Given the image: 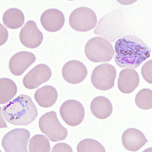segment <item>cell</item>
I'll use <instances>...</instances> for the list:
<instances>
[{"label":"cell","instance_id":"6da1fadb","mask_svg":"<svg viewBox=\"0 0 152 152\" xmlns=\"http://www.w3.org/2000/svg\"><path fill=\"white\" fill-rule=\"evenodd\" d=\"M151 50L140 39L133 35L120 38L115 44L114 59L121 68L137 69L150 57Z\"/></svg>","mask_w":152,"mask_h":152},{"label":"cell","instance_id":"9c48e42d","mask_svg":"<svg viewBox=\"0 0 152 152\" xmlns=\"http://www.w3.org/2000/svg\"><path fill=\"white\" fill-rule=\"evenodd\" d=\"M61 117L66 124L78 126L82 122L85 117V110L81 102L76 100H66L59 109Z\"/></svg>","mask_w":152,"mask_h":152},{"label":"cell","instance_id":"7c38bea8","mask_svg":"<svg viewBox=\"0 0 152 152\" xmlns=\"http://www.w3.org/2000/svg\"><path fill=\"white\" fill-rule=\"evenodd\" d=\"M87 74L86 66L82 62L76 60L67 61L62 67V77L71 84L81 83L85 80Z\"/></svg>","mask_w":152,"mask_h":152},{"label":"cell","instance_id":"9a60e30c","mask_svg":"<svg viewBox=\"0 0 152 152\" xmlns=\"http://www.w3.org/2000/svg\"><path fill=\"white\" fill-rule=\"evenodd\" d=\"M148 142L143 133L135 128L127 129L122 136V145L125 149L130 152H137Z\"/></svg>","mask_w":152,"mask_h":152},{"label":"cell","instance_id":"3957f363","mask_svg":"<svg viewBox=\"0 0 152 152\" xmlns=\"http://www.w3.org/2000/svg\"><path fill=\"white\" fill-rule=\"evenodd\" d=\"M127 29L126 17L123 12L117 9L106 14L99 20L94 33L114 43L123 36Z\"/></svg>","mask_w":152,"mask_h":152},{"label":"cell","instance_id":"7402d4cb","mask_svg":"<svg viewBox=\"0 0 152 152\" xmlns=\"http://www.w3.org/2000/svg\"><path fill=\"white\" fill-rule=\"evenodd\" d=\"M135 102L137 107L143 110L152 109V90L147 88L140 90L135 96Z\"/></svg>","mask_w":152,"mask_h":152},{"label":"cell","instance_id":"8992f818","mask_svg":"<svg viewBox=\"0 0 152 152\" xmlns=\"http://www.w3.org/2000/svg\"><path fill=\"white\" fill-rule=\"evenodd\" d=\"M97 23L96 15L93 10L88 7L78 8L72 11L69 15V26L76 31H89L95 28Z\"/></svg>","mask_w":152,"mask_h":152},{"label":"cell","instance_id":"30bf717a","mask_svg":"<svg viewBox=\"0 0 152 152\" xmlns=\"http://www.w3.org/2000/svg\"><path fill=\"white\" fill-rule=\"evenodd\" d=\"M52 76V71L48 66L39 64L26 74L23 79V84L29 90L37 88L48 81Z\"/></svg>","mask_w":152,"mask_h":152},{"label":"cell","instance_id":"4fadbf2b","mask_svg":"<svg viewBox=\"0 0 152 152\" xmlns=\"http://www.w3.org/2000/svg\"><path fill=\"white\" fill-rule=\"evenodd\" d=\"M36 56L31 52L21 51L14 54L9 62L11 73L16 76H21L36 61Z\"/></svg>","mask_w":152,"mask_h":152},{"label":"cell","instance_id":"5b68a950","mask_svg":"<svg viewBox=\"0 0 152 152\" xmlns=\"http://www.w3.org/2000/svg\"><path fill=\"white\" fill-rule=\"evenodd\" d=\"M40 130L51 142L64 140L67 137L68 132L61 124L54 111L46 113L41 117L39 121Z\"/></svg>","mask_w":152,"mask_h":152},{"label":"cell","instance_id":"cb8c5ba5","mask_svg":"<svg viewBox=\"0 0 152 152\" xmlns=\"http://www.w3.org/2000/svg\"><path fill=\"white\" fill-rule=\"evenodd\" d=\"M152 61H150L145 62L142 68V75L143 79L148 83L152 84Z\"/></svg>","mask_w":152,"mask_h":152},{"label":"cell","instance_id":"ffe728a7","mask_svg":"<svg viewBox=\"0 0 152 152\" xmlns=\"http://www.w3.org/2000/svg\"><path fill=\"white\" fill-rule=\"evenodd\" d=\"M18 92V87L12 80L8 78L0 79V104H4L9 102Z\"/></svg>","mask_w":152,"mask_h":152},{"label":"cell","instance_id":"d6986e66","mask_svg":"<svg viewBox=\"0 0 152 152\" xmlns=\"http://www.w3.org/2000/svg\"><path fill=\"white\" fill-rule=\"evenodd\" d=\"M3 21L7 28L10 29H18L22 27L24 24V14L19 9L11 8L4 12Z\"/></svg>","mask_w":152,"mask_h":152},{"label":"cell","instance_id":"7a4b0ae2","mask_svg":"<svg viewBox=\"0 0 152 152\" xmlns=\"http://www.w3.org/2000/svg\"><path fill=\"white\" fill-rule=\"evenodd\" d=\"M1 113L7 122L21 126L30 124L38 115V110L31 98L24 94L19 95L4 105Z\"/></svg>","mask_w":152,"mask_h":152},{"label":"cell","instance_id":"ac0fdd59","mask_svg":"<svg viewBox=\"0 0 152 152\" xmlns=\"http://www.w3.org/2000/svg\"><path fill=\"white\" fill-rule=\"evenodd\" d=\"M90 110L94 116L99 119H105L113 113V105L107 97L99 96L92 100Z\"/></svg>","mask_w":152,"mask_h":152},{"label":"cell","instance_id":"277c9868","mask_svg":"<svg viewBox=\"0 0 152 152\" xmlns=\"http://www.w3.org/2000/svg\"><path fill=\"white\" fill-rule=\"evenodd\" d=\"M84 51L87 58L94 62H109L115 53L112 44L100 37L89 40L85 45Z\"/></svg>","mask_w":152,"mask_h":152},{"label":"cell","instance_id":"44dd1931","mask_svg":"<svg viewBox=\"0 0 152 152\" xmlns=\"http://www.w3.org/2000/svg\"><path fill=\"white\" fill-rule=\"evenodd\" d=\"M30 152H50V142L47 137L44 135L37 134L29 140L28 145Z\"/></svg>","mask_w":152,"mask_h":152},{"label":"cell","instance_id":"e0dca14e","mask_svg":"<svg viewBox=\"0 0 152 152\" xmlns=\"http://www.w3.org/2000/svg\"><path fill=\"white\" fill-rule=\"evenodd\" d=\"M58 98L57 90L54 87L46 85L38 88L34 94V99L40 107L47 108L56 104Z\"/></svg>","mask_w":152,"mask_h":152},{"label":"cell","instance_id":"2e32d148","mask_svg":"<svg viewBox=\"0 0 152 152\" xmlns=\"http://www.w3.org/2000/svg\"><path fill=\"white\" fill-rule=\"evenodd\" d=\"M140 84V77L133 69H124L120 73L118 80V87L123 94L133 92Z\"/></svg>","mask_w":152,"mask_h":152},{"label":"cell","instance_id":"8fae6325","mask_svg":"<svg viewBox=\"0 0 152 152\" xmlns=\"http://www.w3.org/2000/svg\"><path fill=\"white\" fill-rule=\"evenodd\" d=\"M21 44L28 48H36L40 46L43 40V35L38 28L34 21L26 22L19 33Z\"/></svg>","mask_w":152,"mask_h":152},{"label":"cell","instance_id":"d4e9b609","mask_svg":"<svg viewBox=\"0 0 152 152\" xmlns=\"http://www.w3.org/2000/svg\"><path fill=\"white\" fill-rule=\"evenodd\" d=\"M52 152H73L71 146L65 143H58L54 145Z\"/></svg>","mask_w":152,"mask_h":152},{"label":"cell","instance_id":"ba28073f","mask_svg":"<svg viewBox=\"0 0 152 152\" xmlns=\"http://www.w3.org/2000/svg\"><path fill=\"white\" fill-rule=\"evenodd\" d=\"M30 133L24 128H16L6 133L2 140V145L6 152H28Z\"/></svg>","mask_w":152,"mask_h":152},{"label":"cell","instance_id":"52a82bcc","mask_svg":"<svg viewBox=\"0 0 152 152\" xmlns=\"http://www.w3.org/2000/svg\"><path fill=\"white\" fill-rule=\"evenodd\" d=\"M116 69L109 64L97 66L92 73L91 81L95 88L101 91H107L114 86L116 78Z\"/></svg>","mask_w":152,"mask_h":152},{"label":"cell","instance_id":"5bb4252c","mask_svg":"<svg viewBox=\"0 0 152 152\" xmlns=\"http://www.w3.org/2000/svg\"><path fill=\"white\" fill-rule=\"evenodd\" d=\"M40 21L44 28L51 33L60 31L64 26V14L57 9H49L42 14Z\"/></svg>","mask_w":152,"mask_h":152},{"label":"cell","instance_id":"603a6c76","mask_svg":"<svg viewBox=\"0 0 152 152\" xmlns=\"http://www.w3.org/2000/svg\"><path fill=\"white\" fill-rule=\"evenodd\" d=\"M78 152H105V148L99 142L91 138L81 140L77 145Z\"/></svg>","mask_w":152,"mask_h":152}]
</instances>
